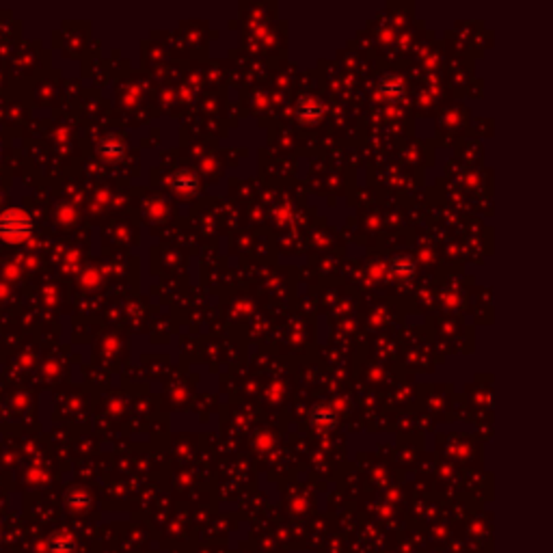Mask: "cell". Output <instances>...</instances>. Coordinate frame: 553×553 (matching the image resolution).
<instances>
[{
  "instance_id": "5",
  "label": "cell",
  "mask_w": 553,
  "mask_h": 553,
  "mask_svg": "<svg viewBox=\"0 0 553 553\" xmlns=\"http://www.w3.org/2000/svg\"><path fill=\"white\" fill-rule=\"evenodd\" d=\"M46 551L48 553H74L76 545H74V538L68 534H54L46 540Z\"/></svg>"
},
{
  "instance_id": "7",
  "label": "cell",
  "mask_w": 553,
  "mask_h": 553,
  "mask_svg": "<svg viewBox=\"0 0 553 553\" xmlns=\"http://www.w3.org/2000/svg\"><path fill=\"white\" fill-rule=\"evenodd\" d=\"M311 421L316 423L318 428H333L335 421H337V415L329 407H316L311 411Z\"/></svg>"
},
{
  "instance_id": "4",
  "label": "cell",
  "mask_w": 553,
  "mask_h": 553,
  "mask_svg": "<svg viewBox=\"0 0 553 553\" xmlns=\"http://www.w3.org/2000/svg\"><path fill=\"white\" fill-rule=\"evenodd\" d=\"M171 186H173L176 193H180V195H197L199 180H197V176H193L190 171H178L171 178Z\"/></svg>"
},
{
  "instance_id": "9",
  "label": "cell",
  "mask_w": 553,
  "mask_h": 553,
  "mask_svg": "<svg viewBox=\"0 0 553 553\" xmlns=\"http://www.w3.org/2000/svg\"><path fill=\"white\" fill-rule=\"evenodd\" d=\"M391 270H394L398 276H402V279H407V276L415 270V264H413L411 260H407V258H402V260H396V262L391 264Z\"/></svg>"
},
{
  "instance_id": "8",
  "label": "cell",
  "mask_w": 553,
  "mask_h": 553,
  "mask_svg": "<svg viewBox=\"0 0 553 553\" xmlns=\"http://www.w3.org/2000/svg\"><path fill=\"white\" fill-rule=\"evenodd\" d=\"M100 154H102V158H106V160H117V158L123 154V145H121L119 141H115V139H106V141L100 145Z\"/></svg>"
},
{
  "instance_id": "3",
  "label": "cell",
  "mask_w": 553,
  "mask_h": 553,
  "mask_svg": "<svg viewBox=\"0 0 553 553\" xmlns=\"http://www.w3.org/2000/svg\"><path fill=\"white\" fill-rule=\"evenodd\" d=\"M378 95H380V98H385V100H389V102L400 100V98L404 95V82H402L398 76H394V74L382 76L380 82H378Z\"/></svg>"
},
{
  "instance_id": "6",
  "label": "cell",
  "mask_w": 553,
  "mask_h": 553,
  "mask_svg": "<svg viewBox=\"0 0 553 553\" xmlns=\"http://www.w3.org/2000/svg\"><path fill=\"white\" fill-rule=\"evenodd\" d=\"M65 504L70 510H74V513H82V510H87L91 506V497L80 491V488H72V491H68L65 495Z\"/></svg>"
},
{
  "instance_id": "1",
  "label": "cell",
  "mask_w": 553,
  "mask_h": 553,
  "mask_svg": "<svg viewBox=\"0 0 553 553\" xmlns=\"http://www.w3.org/2000/svg\"><path fill=\"white\" fill-rule=\"evenodd\" d=\"M31 231H33V223L24 212L11 210V212H5V215L0 217V236H3L5 240L17 242V240L26 238Z\"/></svg>"
},
{
  "instance_id": "2",
  "label": "cell",
  "mask_w": 553,
  "mask_h": 553,
  "mask_svg": "<svg viewBox=\"0 0 553 553\" xmlns=\"http://www.w3.org/2000/svg\"><path fill=\"white\" fill-rule=\"evenodd\" d=\"M294 115L301 123H318L325 117V104L316 98H301L299 104L294 106Z\"/></svg>"
}]
</instances>
